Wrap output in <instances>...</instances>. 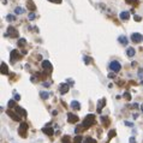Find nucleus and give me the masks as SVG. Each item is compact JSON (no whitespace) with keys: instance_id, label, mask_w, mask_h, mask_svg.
Here are the masks:
<instances>
[{"instance_id":"11","label":"nucleus","mask_w":143,"mask_h":143,"mask_svg":"<svg viewBox=\"0 0 143 143\" xmlns=\"http://www.w3.org/2000/svg\"><path fill=\"white\" fill-rule=\"evenodd\" d=\"M69 84L67 83H61L60 84V87H59V91H60V94L61 95H64V94H66L67 91H69Z\"/></svg>"},{"instance_id":"42","label":"nucleus","mask_w":143,"mask_h":143,"mask_svg":"<svg viewBox=\"0 0 143 143\" xmlns=\"http://www.w3.org/2000/svg\"><path fill=\"white\" fill-rule=\"evenodd\" d=\"M138 76H140V77H142V76H143V69L138 71Z\"/></svg>"},{"instance_id":"1","label":"nucleus","mask_w":143,"mask_h":143,"mask_svg":"<svg viewBox=\"0 0 143 143\" xmlns=\"http://www.w3.org/2000/svg\"><path fill=\"white\" fill-rule=\"evenodd\" d=\"M95 123V115L94 114H88L83 119V123H82V128H83V130H86V129H89L93 124Z\"/></svg>"},{"instance_id":"22","label":"nucleus","mask_w":143,"mask_h":143,"mask_svg":"<svg viewBox=\"0 0 143 143\" xmlns=\"http://www.w3.org/2000/svg\"><path fill=\"white\" fill-rule=\"evenodd\" d=\"M24 12H25V10L23 7H16L14 9V13L16 14H23Z\"/></svg>"},{"instance_id":"3","label":"nucleus","mask_w":143,"mask_h":143,"mask_svg":"<svg viewBox=\"0 0 143 143\" xmlns=\"http://www.w3.org/2000/svg\"><path fill=\"white\" fill-rule=\"evenodd\" d=\"M27 130H28V124L27 123H21V125H19V129H18V133H19V136L22 137V138H25L27 137Z\"/></svg>"},{"instance_id":"9","label":"nucleus","mask_w":143,"mask_h":143,"mask_svg":"<svg viewBox=\"0 0 143 143\" xmlns=\"http://www.w3.org/2000/svg\"><path fill=\"white\" fill-rule=\"evenodd\" d=\"M79 120V118L77 117L76 114H73V113H67V121L70 123V124H75V123H77Z\"/></svg>"},{"instance_id":"5","label":"nucleus","mask_w":143,"mask_h":143,"mask_svg":"<svg viewBox=\"0 0 143 143\" xmlns=\"http://www.w3.org/2000/svg\"><path fill=\"white\" fill-rule=\"evenodd\" d=\"M6 114L10 115V118H11L12 120H16V121H21V115L18 114L16 111H12V108H9V110L6 111Z\"/></svg>"},{"instance_id":"31","label":"nucleus","mask_w":143,"mask_h":143,"mask_svg":"<svg viewBox=\"0 0 143 143\" xmlns=\"http://www.w3.org/2000/svg\"><path fill=\"white\" fill-rule=\"evenodd\" d=\"M83 60H84V63H86L87 65H88V64H90V63H91V60H93V59H91L90 57H83Z\"/></svg>"},{"instance_id":"23","label":"nucleus","mask_w":143,"mask_h":143,"mask_svg":"<svg viewBox=\"0 0 143 143\" xmlns=\"http://www.w3.org/2000/svg\"><path fill=\"white\" fill-rule=\"evenodd\" d=\"M61 143H71V137L69 135H65L61 140Z\"/></svg>"},{"instance_id":"2","label":"nucleus","mask_w":143,"mask_h":143,"mask_svg":"<svg viewBox=\"0 0 143 143\" xmlns=\"http://www.w3.org/2000/svg\"><path fill=\"white\" fill-rule=\"evenodd\" d=\"M41 65H42V69H43V71H44L46 75H51V73H52V71H53V66H52V64H51L48 60H43Z\"/></svg>"},{"instance_id":"6","label":"nucleus","mask_w":143,"mask_h":143,"mask_svg":"<svg viewBox=\"0 0 143 143\" xmlns=\"http://www.w3.org/2000/svg\"><path fill=\"white\" fill-rule=\"evenodd\" d=\"M10 57H11V64H16V61H18V60L22 58V54H19L18 51L13 49V51H11Z\"/></svg>"},{"instance_id":"39","label":"nucleus","mask_w":143,"mask_h":143,"mask_svg":"<svg viewBox=\"0 0 143 143\" xmlns=\"http://www.w3.org/2000/svg\"><path fill=\"white\" fill-rule=\"evenodd\" d=\"M67 83H69V84H71V86H73V84H75V82H73L72 79H67Z\"/></svg>"},{"instance_id":"8","label":"nucleus","mask_w":143,"mask_h":143,"mask_svg":"<svg viewBox=\"0 0 143 143\" xmlns=\"http://www.w3.org/2000/svg\"><path fill=\"white\" fill-rule=\"evenodd\" d=\"M110 69L112 70L113 72H119L120 71V69H121V65H120V63L119 61H112L111 64H110Z\"/></svg>"},{"instance_id":"4","label":"nucleus","mask_w":143,"mask_h":143,"mask_svg":"<svg viewBox=\"0 0 143 143\" xmlns=\"http://www.w3.org/2000/svg\"><path fill=\"white\" fill-rule=\"evenodd\" d=\"M18 36V31L13 28V27H9L6 33H5V37H12V39H16Z\"/></svg>"},{"instance_id":"34","label":"nucleus","mask_w":143,"mask_h":143,"mask_svg":"<svg viewBox=\"0 0 143 143\" xmlns=\"http://www.w3.org/2000/svg\"><path fill=\"white\" fill-rule=\"evenodd\" d=\"M133 19H135L136 22H141V21H142V17H140V16L135 14V16H133Z\"/></svg>"},{"instance_id":"26","label":"nucleus","mask_w":143,"mask_h":143,"mask_svg":"<svg viewBox=\"0 0 143 143\" xmlns=\"http://www.w3.org/2000/svg\"><path fill=\"white\" fill-rule=\"evenodd\" d=\"M115 133H117V131H115L114 129H113V130H111V131L108 132V140H111V138L115 137Z\"/></svg>"},{"instance_id":"35","label":"nucleus","mask_w":143,"mask_h":143,"mask_svg":"<svg viewBox=\"0 0 143 143\" xmlns=\"http://www.w3.org/2000/svg\"><path fill=\"white\" fill-rule=\"evenodd\" d=\"M124 124H125L126 126H129V128H132V126H133V124H132V123H130V121H125Z\"/></svg>"},{"instance_id":"16","label":"nucleus","mask_w":143,"mask_h":143,"mask_svg":"<svg viewBox=\"0 0 143 143\" xmlns=\"http://www.w3.org/2000/svg\"><path fill=\"white\" fill-rule=\"evenodd\" d=\"M119 17H120V19H123V21H128L130 18V13L128 11H123V12H120Z\"/></svg>"},{"instance_id":"10","label":"nucleus","mask_w":143,"mask_h":143,"mask_svg":"<svg viewBox=\"0 0 143 143\" xmlns=\"http://www.w3.org/2000/svg\"><path fill=\"white\" fill-rule=\"evenodd\" d=\"M42 132L44 135H48V136H53V133H54V130L53 128H51L49 126V124H47V126H44L42 129Z\"/></svg>"},{"instance_id":"37","label":"nucleus","mask_w":143,"mask_h":143,"mask_svg":"<svg viewBox=\"0 0 143 143\" xmlns=\"http://www.w3.org/2000/svg\"><path fill=\"white\" fill-rule=\"evenodd\" d=\"M14 100L19 101V100H21V96H19V95H18V94H14Z\"/></svg>"},{"instance_id":"43","label":"nucleus","mask_w":143,"mask_h":143,"mask_svg":"<svg viewBox=\"0 0 143 143\" xmlns=\"http://www.w3.org/2000/svg\"><path fill=\"white\" fill-rule=\"evenodd\" d=\"M138 118V114L137 113H133V119H137Z\"/></svg>"},{"instance_id":"29","label":"nucleus","mask_w":143,"mask_h":143,"mask_svg":"<svg viewBox=\"0 0 143 143\" xmlns=\"http://www.w3.org/2000/svg\"><path fill=\"white\" fill-rule=\"evenodd\" d=\"M7 106H9V108H14L17 105H16V102H14V100H10L9 102H7Z\"/></svg>"},{"instance_id":"33","label":"nucleus","mask_w":143,"mask_h":143,"mask_svg":"<svg viewBox=\"0 0 143 143\" xmlns=\"http://www.w3.org/2000/svg\"><path fill=\"white\" fill-rule=\"evenodd\" d=\"M35 17H36V14L34 13V12L29 13V21H34V19H35Z\"/></svg>"},{"instance_id":"19","label":"nucleus","mask_w":143,"mask_h":143,"mask_svg":"<svg viewBox=\"0 0 143 143\" xmlns=\"http://www.w3.org/2000/svg\"><path fill=\"white\" fill-rule=\"evenodd\" d=\"M135 53H136V51H135V48H132V47L128 48V51H126V54H128V57L129 58H132L133 55H135Z\"/></svg>"},{"instance_id":"30","label":"nucleus","mask_w":143,"mask_h":143,"mask_svg":"<svg viewBox=\"0 0 143 143\" xmlns=\"http://www.w3.org/2000/svg\"><path fill=\"white\" fill-rule=\"evenodd\" d=\"M40 95H41L42 99H48V98H49V93H47V91H41Z\"/></svg>"},{"instance_id":"7","label":"nucleus","mask_w":143,"mask_h":143,"mask_svg":"<svg viewBox=\"0 0 143 143\" xmlns=\"http://www.w3.org/2000/svg\"><path fill=\"white\" fill-rule=\"evenodd\" d=\"M131 41L135 43H141L143 41V35L140 33H133L131 34Z\"/></svg>"},{"instance_id":"21","label":"nucleus","mask_w":143,"mask_h":143,"mask_svg":"<svg viewBox=\"0 0 143 143\" xmlns=\"http://www.w3.org/2000/svg\"><path fill=\"white\" fill-rule=\"evenodd\" d=\"M82 141H83L82 135H77V136L73 138V142H72V143H82Z\"/></svg>"},{"instance_id":"18","label":"nucleus","mask_w":143,"mask_h":143,"mask_svg":"<svg viewBox=\"0 0 143 143\" xmlns=\"http://www.w3.org/2000/svg\"><path fill=\"white\" fill-rule=\"evenodd\" d=\"M1 75H9V67L4 61L1 63Z\"/></svg>"},{"instance_id":"12","label":"nucleus","mask_w":143,"mask_h":143,"mask_svg":"<svg viewBox=\"0 0 143 143\" xmlns=\"http://www.w3.org/2000/svg\"><path fill=\"white\" fill-rule=\"evenodd\" d=\"M14 111L21 115V117H27V111H25L24 108H22L21 106H16V107H14Z\"/></svg>"},{"instance_id":"38","label":"nucleus","mask_w":143,"mask_h":143,"mask_svg":"<svg viewBox=\"0 0 143 143\" xmlns=\"http://www.w3.org/2000/svg\"><path fill=\"white\" fill-rule=\"evenodd\" d=\"M49 86H51V82H43V87L47 88V87H49Z\"/></svg>"},{"instance_id":"15","label":"nucleus","mask_w":143,"mask_h":143,"mask_svg":"<svg viewBox=\"0 0 143 143\" xmlns=\"http://www.w3.org/2000/svg\"><path fill=\"white\" fill-rule=\"evenodd\" d=\"M27 9L30 10V11L36 10V6H35V4L33 2V0H27Z\"/></svg>"},{"instance_id":"40","label":"nucleus","mask_w":143,"mask_h":143,"mask_svg":"<svg viewBox=\"0 0 143 143\" xmlns=\"http://www.w3.org/2000/svg\"><path fill=\"white\" fill-rule=\"evenodd\" d=\"M130 143H136V140H135V137H131V138H130Z\"/></svg>"},{"instance_id":"27","label":"nucleus","mask_w":143,"mask_h":143,"mask_svg":"<svg viewBox=\"0 0 143 143\" xmlns=\"http://www.w3.org/2000/svg\"><path fill=\"white\" fill-rule=\"evenodd\" d=\"M6 21L13 22V21H16V16H13V14H7V16H6Z\"/></svg>"},{"instance_id":"20","label":"nucleus","mask_w":143,"mask_h":143,"mask_svg":"<svg viewBox=\"0 0 143 143\" xmlns=\"http://www.w3.org/2000/svg\"><path fill=\"white\" fill-rule=\"evenodd\" d=\"M119 42L121 43L123 46H126V44H128V42H129V40H128L125 36H120V37H119Z\"/></svg>"},{"instance_id":"36","label":"nucleus","mask_w":143,"mask_h":143,"mask_svg":"<svg viewBox=\"0 0 143 143\" xmlns=\"http://www.w3.org/2000/svg\"><path fill=\"white\" fill-rule=\"evenodd\" d=\"M49 2H55V4H60L61 2V0H48Z\"/></svg>"},{"instance_id":"25","label":"nucleus","mask_w":143,"mask_h":143,"mask_svg":"<svg viewBox=\"0 0 143 143\" xmlns=\"http://www.w3.org/2000/svg\"><path fill=\"white\" fill-rule=\"evenodd\" d=\"M83 143H96V140H94L93 137H87V138H84Z\"/></svg>"},{"instance_id":"44","label":"nucleus","mask_w":143,"mask_h":143,"mask_svg":"<svg viewBox=\"0 0 143 143\" xmlns=\"http://www.w3.org/2000/svg\"><path fill=\"white\" fill-rule=\"evenodd\" d=\"M132 107H133V108H137L138 105H137V103H132Z\"/></svg>"},{"instance_id":"32","label":"nucleus","mask_w":143,"mask_h":143,"mask_svg":"<svg viewBox=\"0 0 143 143\" xmlns=\"http://www.w3.org/2000/svg\"><path fill=\"white\" fill-rule=\"evenodd\" d=\"M124 99H125V100H130V99H131L130 93H128V91H125V93H124Z\"/></svg>"},{"instance_id":"13","label":"nucleus","mask_w":143,"mask_h":143,"mask_svg":"<svg viewBox=\"0 0 143 143\" xmlns=\"http://www.w3.org/2000/svg\"><path fill=\"white\" fill-rule=\"evenodd\" d=\"M101 123H102L103 126H108L111 121H110V118L107 115H101Z\"/></svg>"},{"instance_id":"14","label":"nucleus","mask_w":143,"mask_h":143,"mask_svg":"<svg viewBox=\"0 0 143 143\" xmlns=\"http://www.w3.org/2000/svg\"><path fill=\"white\" fill-rule=\"evenodd\" d=\"M105 105H106V99H102V100H99L98 102V113H101V108H103L105 107Z\"/></svg>"},{"instance_id":"28","label":"nucleus","mask_w":143,"mask_h":143,"mask_svg":"<svg viewBox=\"0 0 143 143\" xmlns=\"http://www.w3.org/2000/svg\"><path fill=\"white\" fill-rule=\"evenodd\" d=\"M126 4L133 5V6H137V5H138V0H126Z\"/></svg>"},{"instance_id":"17","label":"nucleus","mask_w":143,"mask_h":143,"mask_svg":"<svg viewBox=\"0 0 143 143\" xmlns=\"http://www.w3.org/2000/svg\"><path fill=\"white\" fill-rule=\"evenodd\" d=\"M71 107H72V110H75V111H79L81 110V103L78 101H72Z\"/></svg>"},{"instance_id":"45","label":"nucleus","mask_w":143,"mask_h":143,"mask_svg":"<svg viewBox=\"0 0 143 143\" xmlns=\"http://www.w3.org/2000/svg\"><path fill=\"white\" fill-rule=\"evenodd\" d=\"M141 111H142V112H143V103H142V105H141Z\"/></svg>"},{"instance_id":"41","label":"nucleus","mask_w":143,"mask_h":143,"mask_svg":"<svg viewBox=\"0 0 143 143\" xmlns=\"http://www.w3.org/2000/svg\"><path fill=\"white\" fill-rule=\"evenodd\" d=\"M108 77H110V78H115V75L114 73H110V75H108Z\"/></svg>"},{"instance_id":"24","label":"nucleus","mask_w":143,"mask_h":143,"mask_svg":"<svg viewBox=\"0 0 143 143\" xmlns=\"http://www.w3.org/2000/svg\"><path fill=\"white\" fill-rule=\"evenodd\" d=\"M25 43H27V40H25V39H19L18 42H17V46H18V47H23V46H25Z\"/></svg>"}]
</instances>
